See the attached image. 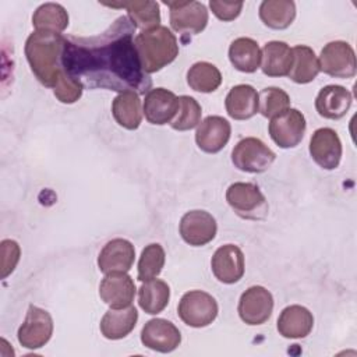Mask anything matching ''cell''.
<instances>
[{
	"mask_svg": "<svg viewBox=\"0 0 357 357\" xmlns=\"http://www.w3.org/2000/svg\"><path fill=\"white\" fill-rule=\"evenodd\" d=\"M134 32L130 18L121 15L96 36H64V71L84 88L146 95L152 89V79L142 70Z\"/></svg>",
	"mask_w": 357,
	"mask_h": 357,
	"instance_id": "6da1fadb",
	"label": "cell"
},
{
	"mask_svg": "<svg viewBox=\"0 0 357 357\" xmlns=\"http://www.w3.org/2000/svg\"><path fill=\"white\" fill-rule=\"evenodd\" d=\"M63 49L64 36L54 32L35 31L25 42L26 61L36 79L47 88L54 89L64 73Z\"/></svg>",
	"mask_w": 357,
	"mask_h": 357,
	"instance_id": "7a4b0ae2",
	"label": "cell"
},
{
	"mask_svg": "<svg viewBox=\"0 0 357 357\" xmlns=\"http://www.w3.org/2000/svg\"><path fill=\"white\" fill-rule=\"evenodd\" d=\"M134 43L142 70L146 74L162 70L178 56L177 38L167 26L160 25L155 29L139 32Z\"/></svg>",
	"mask_w": 357,
	"mask_h": 357,
	"instance_id": "3957f363",
	"label": "cell"
},
{
	"mask_svg": "<svg viewBox=\"0 0 357 357\" xmlns=\"http://www.w3.org/2000/svg\"><path fill=\"white\" fill-rule=\"evenodd\" d=\"M230 208L243 219L264 220L268 216V202L261 190L252 183H233L226 191Z\"/></svg>",
	"mask_w": 357,
	"mask_h": 357,
	"instance_id": "277c9868",
	"label": "cell"
},
{
	"mask_svg": "<svg viewBox=\"0 0 357 357\" xmlns=\"http://www.w3.org/2000/svg\"><path fill=\"white\" fill-rule=\"evenodd\" d=\"M218 303L206 291L191 290L180 298L177 312L180 319L191 328H205L218 317Z\"/></svg>",
	"mask_w": 357,
	"mask_h": 357,
	"instance_id": "5b68a950",
	"label": "cell"
},
{
	"mask_svg": "<svg viewBox=\"0 0 357 357\" xmlns=\"http://www.w3.org/2000/svg\"><path fill=\"white\" fill-rule=\"evenodd\" d=\"M170 8V26L173 31L184 36H192L202 32L208 24V10L206 7L194 0H165L163 1Z\"/></svg>",
	"mask_w": 357,
	"mask_h": 357,
	"instance_id": "8992f818",
	"label": "cell"
},
{
	"mask_svg": "<svg viewBox=\"0 0 357 357\" xmlns=\"http://www.w3.org/2000/svg\"><path fill=\"white\" fill-rule=\"evenodd\" d=\"M275 159V152L255 137L240 139L231 151L234 167L247 173H262L272 166Z\"/></svg>",
	"mask_w": 357,
	"mask_h": 357,
	"instance_id": "52a82bcc",
	"label": "cell"
},
{
	"mask_svg": "<svg viewBox=\"0 0 357 357\" xmlns=\"http://www.w3.org/2000/svg\"><path fill=\"white\" fill-rule=\"evenodd\" d=\"M319 71L333 78H353L356 75V54L344 40H333L324 46L319 59Z\"/></svg>",
	"mask_w": 357,
	"mask_h": 357,
	"instance_id": "ba28073f",
	"label": "cell"
},
{
	"mask_svg": "<svg viewBox=\"0 0 357 357\" xmlns=\"http://www.w3.org/2000/svg\"><path fill=\"white\" fill-rule=\"evenodd\" d=\"M53 333V319L46 310L29 305L22 325L18 328V342L25 349H40Z\"/></svg>",
	"mask_w": 357,
	"mask_h": 357,
	"instance_id": "9c48e42d",
	"label": "cell"
},
{
	"mask_svg": "<svg viewBox=\"0 0 357 357\" xmlns=\"http://www.w3.org/2000/svg\"><path fill=\"white\" fill-rule=\"evenodd\" d=\"M307 123L304 114L297 109H287L279 116L271 119L269 135L272 141L283 149L297 146L305 134Z\"/></svg>",
	"mask_w": 357,
	"mask_h": 357,
	"instance_id": "30bf717a",
	"label": "cell"
},
{
	"mask_svg": "<svg viewBox=\"0 0 357 357\" xmlns=\"http://www.w3.org/2000/svg\"><path fill=\"white\" fill-rule=\"evenodd\" d=\"M237 311L247 325H262L272 315L273 297L265 287L251 286L241 294Z\"/></svg>",
	"mask_w": 357,
	"mask_h": 357,
	"instance_id": "8fae6325",
	"label": "cell"
},
{
	"mask_svg": "<svg viewBox=\"0 0 357 357\" xmlns=\"http://www.w3.org/2000/svg\"><path fill=\"white\" fill-rule=\"evenodd\" d=\"M178 230L181 238L187 244L192 247H202L215 238L218 225L209 212L194 209L183 215Z\"/></svg>",
	"mask_w": 357,
	"mask_h": 357,
	"instance_id": "7c38bea8",
	"label": "cell"
},
{
	"mask_svg": "<svg viewBox=\"0 0 357 357\" xmlns=\"http://www.w3.org/2000/svg\"><path fill=\"white\" fill-rule=\"evenodd\" d=\"M308 149L312 160L325 170H333L340 163L342 142L337 132L329 127L314 131Z\"/></svg>",
	"mask_w": 357,
	"mask_h": 357,
	"instance_id": "4fadbf2b",
	"label": "cell"
},
{
	"mask_svg": "<svg viewBox=\"0 0 357 357\" xmlns=\"http://www.w3.org/2000/svg\"><path fill=\"white\" fill-rule=\"evenodd\" d=\"M141 342L145 347L159 351L170 353L181 343V333L178 328L167 319H149L141 331Z\"/></svg>",
	"mask_w": 357,
	"mask_h": 357,
	"instance_id": "5bb4252c",
	"label": "cell"
},
{
	"mask_svg": "<svg viewBox=\"0 0 357 357\" xmlns=\"http://www.w3.org/2000/svg\"><path fill=\"white\" fill-rule=\"evenodd\" d=\"M135 283L127 272L107 273L99 284V296L110 308H124L132 304Z\"/></svg>",
	"mask_w": 357,
	"mask_h": 357,
	"instance_id": "9a60e30c",
	"label": "cell"
},
{
	"mask_svg": "<svg viewBox=\"0 0 357 357\" xmlns=\"http://www.w3.org/2000/svg\"><path fill=\"white\" fill-rule=\"evenodd\" d=\"M142 110L151 124H170L178 110V98L169 89L153 88L145 95Z\"/></svg>",
	"mask_w": 357,
	"mask_h": 357,
	"instance_id": "2e32d148",
	"label": "cell"
},
{
	"mask_svg": "<svg viewBox=\"0 0 357 357\" xmlns=\"http://www.w3.org/2000/svg\"><path fill=\"white\" fill-rule=\"evenodd\" d=\"M211 268L219 282L226 284L237 283L244 275V254L234 244L222 245L215 251Z\"/></svg>",
	"mask_w": 357,
	"mask_h": 357,
	"instance_id": "e0dca14e",
	"label": "cell"
},
{
	"mask_svg": "<svg viewBox=\"0 0 357 357\" xmlns=\"http://www.w3.org/2000/svg\"><path fill=\"white\" fill-rule=\"evenodd\" d=\"M134 245L126 238H113L107 241L99 252L98 266L105 275L128 272L134 264Z\"/></svg>",
	"mask_w": 357,
	"mask_h": 357,
	"instance_id": "ac0fdd59",
	"label": "cell"
},
{
	"mask_svg": "<svg viewBox=\"0 0 357 357\" xmlns=\"http://www.w3.org/2000/svg\"><path fill=\"white\" fill-rule=\"evenodd\" d=\"M230 123L220 116L205 117L197 128L195 142L198 148L206 153L220 152L230 139Z\"/></svg>",
	"mask_w": 357,
	"mask_h": 357,
	"instance_id": "d6986e66",
	"label": "cell"
},
{
	"mask_svg": "<svg viewBox=\"0 0 357 357\" xmlns=\"http://www.w3.org/2000/svg\"><path fill=\"white\" fill-rule=\"evenodd\" d=\"M353 102L351 92L342 85L324 86L315 99V109L324 119L339 120L349 112Z\"/></svg>",
	"mask_w": 357,
	"mask_h": 357,
	"instance_id": "ffe728a7",
	"label": "cell"
},
{
	"mask_svg": "<svg viewBox=\"0 0 357 357\" xmlns=\"http://www.w3.org/2000/svg\"><path fill=\"white\" fill-rule=\"evenodd\" d=\"M314 326V317L303 305L294 304L282 310L278 318V332L287 339H301L310 335Z\"/></svg>",
	"mask_w": 357,
	"mask_h": 357,
	"instance_id": "44dd1931",
	"label": "cell"
},
{
	"mask_svg": "<svg viewBox=\"0 0 357 357\" xmlns=\"http://www.w3.org/2000/svg\"><path fill=\"white\" fill-rule=\"evenodd\" d=\"M261 59L262 73L268 77L289 75L293 66V50L286 42L271 40L265 43Z\"/></svg>",
	"mask_w": 357,
	"mask_h": 357,
	"instance_id": "7402d4cb",
	"label": "cell"
},
{
	"mask_svg": "<svg viewBox=\"0 0 357 357\" xmlns=\"http://www.w3.org/2000/svg\"><path fill=\"white\" fill-rule=\"evenodd\" d=\"M225 106L227 114L234 120L251 119L259 109L258 93L254 86L248 84L236 85L229 91Z\"/></svg>",
	"mask_w": 357,
	"mask_h": 357,
	"instance_id": "603a6c76",
	"label": "cell"
},
{
	"mask_svg": "<svg viewBox=\"0 0 357 357\" xmlns=\"http://www.w3.org/2000/svg\"><path fill=\"white\" fill-rule=\"evenodd\" d=\"M138 321L135 307L128 305L124 308H110L100 319V332L106 339L119 340L131 333Z\"/></svg>",
	"mask_w": 357,
	"mask_h": 357,
	"instance_id": "cb8c5ba5",
	"label": "cell"
},
{
	"mask_svg": "<svg viewBox=\"0 0 357 357\" xmlns=\"http://www.w3.org/2000/svg\"><path fill=\"white\" fill-rule=\"evenodd\" d=\"M112 114L116 123L127 130H137L142 121V106L135 92H121L112 103Z\"/></svg>",
	"mask_w": 357,
	"mask_h": 357,
	"instance_id": "d4e9b609",
	"label": "cell"
},
{
	"mask_svg": "<svg viewBox=\"0 0 357 357\" xmlns=\"http://www.w3.org/2000/svg\"><path fill=\"white\" fill-rule=\"evenodd\" d=\"M109 7H121L127 10V17L135 28H139L141 32L151 31L160 26V11L159 4L152 0L145 1H124V3H107Z\"/></svg>",
	"mask_w": 357,
	"mask_h": 357,
	"instance_id": "484cf974",
	"label": "cell"
},
{
	"mask_svg": "<svg viewBox=\"0 0 357 357\" xmlns=\"http://www.w3.org/2000/svg\"><path fill=\"white\" fill-rule=\"evenodd\" d=\"M262 52L251 38H237L230 43L229 60L241 73H255L261 67Z\"/></svg>",
	"mask_w": 357,
	"mask_h": 357,
	"instance_id": "4316f807",
	"label": "cell"
},
{
	"mask_svg": "<svg viewBox=\"0 0 357 357\" xmlns=\"http://www.w3.org/2000/svg\"><path fill=\"white\" fill-rule=\"evenodd\" d=\"M170 298V287L166 282L160 279H151L142 283L138 290L139 307L149 315H156L162 312Z\"/></svg>",
	"mask_w": 357,
	"mask_h": 357,
	"instance_id": "83f0119b",
	"label": "cell"
},
{
	"mask_svg": "<svg viewBox=\"0 0 357 357\" xmlns=\"http://www.w3.org/2000/svg\"><path fill=\"white\" fill-rule=\"evenodd\" d=\"M259 18L272 29H286L296 18V4L291 0H265L259 6Z\"/></svg>",
	"mask_w": 357,
	"mask_h": 357,
	"instance_id": "f1b7e54d",
	"label": "cell"
},
{
	"mask_svg": "<svg viewBox=\"0 0 357 357\" xmlns=\"http://www.w3.org/2000/svg\"><path fill=\"white\" fill-rule=\"evenodd\" d=\"M293 50V66L289 78L297 84H308L314 81L319 73L318 59L314 50L305 45H297Z\"/></svg>",
	"mask_w": 357,
	"mask_h": 357,
	"instance_id": "f546056e",
	"label": "cell"
},
{
	"mask_svg": "<svg viewBox=\"0 0 357 357\" xmlns=\"http://www.w3.org/2000/svg\"><path fill=\"white\" fill-rule=\"evenodd\" d=\"M32 25L35 31L61 33L68 26V14L61 4L45 3L35 10Z\"/></svg>",
	"mask_w": 357,
	"mask_h": 357,
	"instance_id": "4dcf8cb0",
	"label": "cell"
},
{
	"mask_svg": "<svg viewBox=\"0 0 357 357\" xmlns=\"http://www.w3.org/2000/svg\"><path fill=\"white\" fill-rule=\"evenodd\" d=\"M187 84L197 92L209 93L216 91L222 84V74L212 63L198 61L188 68Z\"/></svg>",
	"mask_w": 357,
	"mask_h": 357,
	"instance_id": "1f68e13d",
	"label": "cell"
},
{
	"mask_svg": "<svg viewBox=\"0 0 357 357\" xmlns=\"http://www.w3.org/2000/svg\"><path fill=\"white\" fill-rule=\"evenodd\" d=\"M165 250L160 244L152 243L146 245L138 261V280L146 282L158 278L165 265Z\"/></svg>",
	"mask_w": 357,
	"mask_h": 357,
	"instance_id": "d6a6232c",
	"label": "cell"
},
{
	"mask_svg": "<svg viewBox=\"0 0 357 357\" xmlns=\"http://www.w3.org/2000/svg\"><path fill=\"white\" fill-rule=\"evenodd\" d=\"M258 102H259L258 112H261V114L268 119H273L280 113L286 112L287 109H290L289 95L283 89L276 86L264 88L258 93Z\"/></svg>",
	"mask_w": 357,
	"mask_h": 357,
	"instance_id": "836d02e7",
	"label": "cell"
},
{
	"mask_svg": "<svg viewBox=\"0 0 357 357\" xmlns=\"http://www.w3.org/2000/svg\"><path fill=\"white\" fill-rule=\"evenodd\" d=\"M201 114H202L201 105L192 96L181 95L178 96L177 114L170 123V126L173 130H177V131H188L199 124Z\"/></svg>",
	"mask_w": 357,
	"mask_h": 357,
	"instance_id": "e575fe53",
	"label": "cell"
},
{
	"mask_svg": "<svg viewBox=\"0 0 357 357\" xmlns=\"http://www.w3.org/2000/svg\"><path fill=\"white\" fill-rule=\"evenodd\" d=\"M82 84L78 82L77 79L71 78L66 71L63 73L61 78L59 79L57 85L53 89L54 96L61 102V103H75L81 95H82Z\"/></svg>",
	"mask_w": 357,
	"mask_h": 357,
	"instance_id": "d590c367",
	"label": "cell"
},
{
	"mask_svg": "<svg viewBox=\"0 0 357 357\" xmlns=\"http://www.w3.org/2000/svg\"><path fill=\"white\" fill-rule=\"evenodd\" d=\"M21 250L17 241L3 240L1 241V278L6 279L17 266L20 261Z\"/></svg>",
	"mask_w": 357,
	"mask_h": 357,
	"instance_id": "8d00e7d4",
	"label": "cell"
},
{
	"mask_svg": "<svg viewBox=\"0 0 357 357\" xmlns=\"http://www.w3.org/2000/svg\"><path fill=\"white\" fill-rule=\"evenodd\" d=\"M209 7L216 18L220 21H233L236 20L243 8V1H218L211 0Z\"/></svg>",
	"mask_w": 357,
	"mask_h": 357,
	"instance_id": "74e56055",
	"label": "cell"
}]
</instances>
